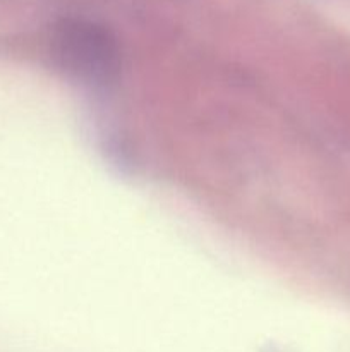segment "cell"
Instances as JSON below:
<instances>
[{"mask_svg":"<svg viewBox=\"0 0 350 352\" xmlns=\"http://www.w3.org/2000/svg\"><path fill=\"white\" fill-rule=\"evenodd\" d=\"M51 57L69 78L95 88L115 82L122 64L117 38L105 26L86 19L62 21L55 28Z\"/></svg>","mask_w":350,"mask_h":352,"instance_id":"obj_1","label":"cell"}]
</instances>
